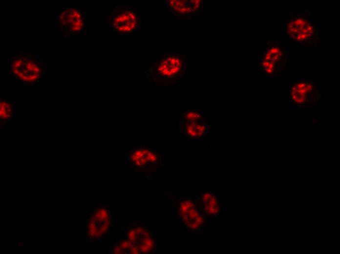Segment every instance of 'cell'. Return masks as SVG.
Instances as JSON below:
<instances>
[{
  "instance_id": "ba28073f",
  "label": "cell",
  "mask_w": 340,
  "mask_h": 254,
  "mask_svg": "<svg viewBox=\"0 0 340 254\" xmlns=\"http://www.w3.org/2000/svg\"><path fill=\"white\" fill-rule=\"evenodd\" d=\"M15 115L14 103L6 98L0 100V121L1 123H7Z\"/></svg>"
},
{
  "instance_id": "6da1fadb",
  "label": "cell",
  "mask_w": 340,
  "mask_h": 254,
  "mask_svg": "<svg viewBox=\"0 0 340 254\" xmlns=\"http://www.w3.org/2000/svg\"><path fill=\"white\" fill-rule=\"evenodd\" d=\"M9 72L17 82L33 85L45 77V64L40 56L21 51L10 58Z\"/></svg>"
},
{
  "instance_id": "9c48e42d",
  "label": "cell",
  "mask_w": 340,
  "mask_h": 254,
  "mask_svg": "<svg viewBox=\"0 0 340 254\" xmlns=\"http://www.w3.org/2000/svg\"><path fill=\"white\" fill-rule=\"evenodd\" d=\"M186 0H169L167 6L174 14L184 15L189 14L191 11V5L188 4L189 2Z\"/></svg>"
},
{
  "instance_id": "8992f818",
  "label": "cell",
  "mask_w": 340,
  "mask_h": 254,
  "mask_svg": "<svg viewBox=\"0 0 340 254\" xmlns=\"http://www.w3.org/2000/svg\"><path fill=\"white\" fill-rule=\"evenodd\" d=\"M199 206L206 218L218 217L220 212V202L215 190H205L200 194Z\"/></svg>"
},
{
  "instance_id": "8fae6325",
  "label": "cell",
  "mask_w": 340,
  "mask_h": 254,
  "mask_svg": "<svg viewBox=\"0 0 340 254\" xmlns=\"http://www.w3.org/2000/svg\"><path fill=\"white\" fill-rule=\"evenodd\" d=\"M312 27H307L306 30L308 31V32H310L312 30Z\"/></svg>"
},
{
  "instance_id": "52a82bcc",
  "label": "cell",
  "mask_w": 340,
  "mask_h": 254,
  "mask_svg": "<svg viewBox=\"0 0 340 254\" xmlns=\"http://www.w3.org/2000/svg\"><path fill=\"white\" fill-rule=\"evenodd\" d=\"M201 120L188 121L185 128L187 135L192 139L201 137L206 130V127Z\"/></svg>"
},
{
  "instance_id": "7c38bea8",
  "label": "cell",
  "mask_w": 340,
  "mask_h": 254,
  "mask_svg": "<svg viewBox=\"0 0 340 254\" xmlns=\"http://www.w3.org/2000/svg\"><path fill=\"white\" fill-rule=\"evenodd\" d=\"M266 71L268 73H271L273 70L268 67Z\"/></svg>"
},
{
  "instance_id": "5bb4252c",
  "label": "cell",
  "mask_w": 340,
  "mask_h": 254,
  "mask_svg": "<svg viewBox=\"0 0 340 254\" xmlns=\"http://www.w3.org/2000/svg\"><path fill=\"white\" fill-rule=\"evenodd\" d=\"M297 31H298V30L296 29V28H294V30L293 32V33H297Z\"/></svg>"
},
{
  "instance_id": "277c9868",
  "label": "cell",
  "mask_w": 340,
  "mask_h": 254,
  "mask_svg": "<svg viewBox=\"0 0 340 254\" xmlns=\"http://www.w3.org/2000/svg\"><path fill=\"white\" fill-rule=\"evenodd\" d=\"M178 210L183 224L189 231H200L206 225V218L195 200L183 199L179 204Z\"/></svg>"
},
{
  "instance_id": "3957f363",
  "label": "cell",
  "mask_w": 340,
  "mask_h": 254,
  "mask_svg": "<svg viewBox=\"0 0 340 254\" xmlns=\"http://www.w3.org/2000/svg\"><path fill=\"white\" fill-rule=\"evenodd\" d=\"M55 19L59 29L68 37L86 34L85 14L80 8L74 6L60 8L57 10Z\"/></svg>"
},
{
  "instance_id": "5b68a950",
  "label": "cell",
  "mask_w": 340,
  "mask_h": 254,
  "mask_svg": "<svg viewBox=\"0 0 340 254\" xmlns=\"http://www.w3.org/2000/svg\"><path fill=\"white\" fill-rule=\"evenodd\" d=\"M184 57L178 53L169 52L159 58L153 67L160 77L171 78L176 77L184 69Z\"/></svg>"
},
{
  "instance_id": "7a4b0ae2",
  "label": "cell",
  "mask_w": 340,
  "mask_h": 254,
  "mask_svg": "<svg viewBox=\"0 0 340 254\" xmlns=\"http://www.w3.org/2000/svg\"><path fill=\"white\" fill-rule=\"evenodd\" d=\"M110 29L116 34L131 37L141 27L140 13L135 8L125 5L115 6L107 17Z\"/></svg>"
},
{
  "instance_id": "9a60e30c",
  "label": "cell",
  "mask_w": 340,
  "mask_h": 254,
  "mask_svg": "<svg viewBox=\"0 0 340 254\" xmlns=\"http://www.w3.org/2000/svg\"><path fill=\"white\" fill-rule=\"evenodd\" d=\"M300 33H301V31H300L299 30H298L297 32V33L298 34H299V35L300 34Z\"/></svg>"
},
{
  "instance_id": "30bf717a",
  "label": "cell",
  "mask_w": 340,
  "mask_h": 254,
  "mask_svg": "<svg viewBox=\"0 0 340 254\" xmlns=\"http://www.w3.org/2000/svg\"><path fill=\"white\" fill-rule=\"evenodd\" d=\"M278 54H275L273 58L275 61H276L278 59Z\"/></svg>"
},
{
  "instance_id": "4fadbf2b",
  "label": "cell",
  "mask_w": 340,
  "mask_h": 254,
  "mask_svg": "<svg viewBox=\"0 0 340 254\" xmlns=\"http://www.w3.org/2000/svg\"><path fill=\"white\" fill-rule=\"evenodd\" d=\"M274 61H275L274 60V59L273 58H272V59H270V63H272V62H274Z\"/></svg>"
}]
</instances>
